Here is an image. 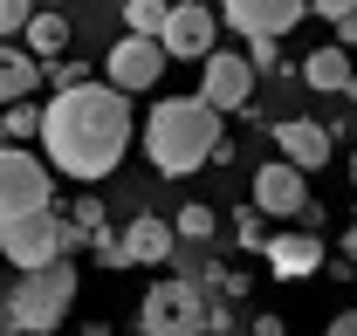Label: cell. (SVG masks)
<instances>
[{"instance_id": "1", "label": "cell", "mask_w": 357, "mask_h": 336, "mask_svg": "<svg viewBox=\"0 0 357 336\" xmlns=\"http://www.w3.org/2000/svg\"><path fill=\"white\" fill-rule=\"evenodd\" d=\"M131 89L117 83H83V89H62L42 103V158L62 178L76 185H96L124 165L131 151Z\"/></svg>"}, {"instance_id": "2", "label": "cell", "mask_w": 357, "mask_h": 336, "mask_svg": "<svg viewBox=\"0 0 357 336\" xmlns=\"http://www.w3.org/2000/svg\"><path fill=\"white\" fill-rule=\"evenodd\" d=\"M220 117L199 89L192 96H165L151 117H144V158L158 165V178H185L206 158H220Z\"/></svg>"}, {"instance_id": "3", "label": "cell", "mask_w": 357, "mask_h": 336, "mask_svg": "<svg viewBox=\"0 0 357 336\" xmlns=\"http://www.w3.org/2000/svg\"><path fill=\"white\" fill-rule=\"evenodd\" d=\"M69 302H76V261H48V268H28V275L14 282V295H7V330L48 336V330H62Z\"/></svg>"}, {"instance_id": "4", "label": "cell", "mask_w": 357, "mask_h": 336, "mask_svg": "<svg viewBox=\"0 0 357 336\" xmlns=\"http://www.w3.org/2000/svg\"><path fill=\"white\" fill-rule=\"evenodd\" d=\"M137 330H144V336H220V330H213V309H206V295L192 289L185 275L151 282L144 309H137Z\"/></svg>"}, {"instance_id": "5", "label": "cell", "mask_w": 357, "mask_h": 336, "mask_svg": "<svg viewBox=\"0 0 357 336\" xmlns=\"http://www.w3.org/2000/svg\"><path fill=\"white\" fill-rule=\"evenodd\" d=\"M48 206H55V165L28 144H7L0 151V220L48 213Z\"/></svg>"}, {"instance_id": "6", "label": "cell", "mask_w": 357, "mask_h": 336, "mask_svg": "<svg viewBox=\"0 0 357 336\" xmlns=\"http://www.w3.org/2000/svg\"><path fill=\"white\" fill-rule=\"evenodd\" d=\"M0 254L14 261V275L48 268V261H69V220L48 213H21V220H0Z\"/></svg>"}, {"instance_id": "7", "label": "cell", "mask_w": 357, "mask_h": 336, "mask_svg": "<svg viewBox=\"0 0 357 336\" xmlns=\"http://www.w3.org/2000/svg\"><path fill=\"white\" fill-rule=\"evenodd\" d=\"M255 62H248V48H213L206 62H199V96L213 103V110H248V96H255Z\"/></svg>"}, {"instance_id": "8", "label": "cell", "mask_w": 357, "mask_h": 336, "mask_svg": "<svg viewBox=\"0 0 357 336\" xmlns=\"http://www.w3.org/2000/svg\"><path fill=\"white\" fill-rule=\"evenodd\" d=\"M220 21L241 42H261V35H289L296 21H310V0H220Z\"/></svg>"}, {"instance_id": "9", "label": "cell", "mask_w": 357, "mask_h": 336, "mask_svg": "<svg viewBox=\"0 0 357 336\" xmlns=\"http://www.w3.org/2000/svg\"><path fill=\"white\" fill-rule=\"evenodd\" d=\"M165 62H172V55H165L158 35H124V42L103 55V83H117V89L137 96V89H151L158 76H165Z\"/></svg>"}, {"instance_id": "10", "label": "cell", "mask_w": 357, "mask_h": 336, "mask_svg": "<svg viewBox=\"0 0 357 336\" xmlns=\"http://www.w3.org/2000/svg\"><path fill=\"white\" fill-rule=\"evenodd\" d=\"M255 206L268 220H303L310 213V171L275 158V165H255Z\"/></svg>"}, {"instance_id": "11", "label": "cell", "mask_w": 357, "mask_h": 336, "mask_svg": "<svg viewBox=\"0 0 357 336\" xmlns=\"http://www.w3.org/2000/svg\"><path fill=\"white\" fill-rule=\"evenodd\" d=\"M213 7H199V0H172V21H165V55H178V62H206L213 55Z\"/></svg>"}, {"instance_id": "12", "label": "cell", "mask_w": 357, "mask_h": 336, "mask_svg": "<svg viewBox=\"0 0 357 336\" xmlns=\"http://www.w3.org/2000/svg\"><path fill=\"white\" fill-rule=\"evenodd\" d=\"M261 254H268V268H275V282H310L316 268L330 261L323 234H310V227H303V234H268Z\"/></svg>"}, {"instance_id": "13", "label": "cell", "mask_w": 357, "mask_h": 336, "mask_svg": "<svg viewBox=\"0 0 357 336\" xmlns=\"http://www.w3.org/2000/svg\"><path fill=\"white\" fill-rule=\"evenodd\" d=\"M275 151H282L289 165H303V171H323L330 165V124H316V117H282V124H275Z\"/></svg>"}, {"instance_id": "14", "label": "cell", "mask_w": 357, "mask_h": 336, "mask_svg": "<svg viewBox=\"0 0 357 336\" xmlns=\"http://www.w3.org/2000/svg\"><path fill=\"white\" fill-rule=\"evenodd\" d=\"M42 83H48V62L35 55V48H14V42H7V55H0V96H7V103H28Z\"/></svg>"}, {"instance_id": "15", "label": "cell", "mask_w": 357, "mask_h": 336, "mask_svg": "<svg viewBox=\"0 0 357 336\" xmlns=\"http://www.w3.org/2000/svg\"><path fill=\"white\" fill-rule=\"evenodd\" d=\"M351 55H344V42H330V48H310V55H303V83L310 89H323V96H344V89H351Z\"/></svg>"}, {"instance_id": "16", "label": "cell", "mask_w": 357, "mask_h": 336, "mask_svg": "<svg viewBox=\"0 0 357 336\" xmlns=\"http://www.w3.org/2000/svg\"><path fill=\"white\" fill-rule=\"evenodd\" d=\"M124 247H131V261H165L172 254V220H158V213H137L131 227H124Z\"/></svg>"}, {"instance_id": "17", "label": "cell", "mask_w": 357, "mask_h": 336, "mask_svg": "<svg viewBox=\"0 0 357 336\" xmlns=\"http://www.w3.org/2000/svg\"><path fill=\"white\" fill-rule=\"evenodd\" d=\"M21 48H35V55H62V48H69V21H62V14H55V7H42V14H35V21H28V35H21Z\"/></svg>"}, {"instance_id": "18", "label": "cell", "mask_w": 357, "mask_h": 336, "mask_svg": "<svg viewBox=\"0 0 357 336\" xmlns=\"http://www.w3.org/2000/svg\"><path fill=\"white\" fill-rule=\"evenodd\" d=\"M172 0H124V35H165Z\"/></svg>"}, {"instance_id": "19", "label": "cell", "mask_w": 357, "mask_h": 336, "mask_svg": "<svg viewBox=\"0 0 357 336\" xmlns=\"http://www.w3.org/2000/svg\"><path fill=\"white\" fill-rule=\"evenodd\" d=\"M213 227H220V213H213V206H199V199L178 206V240H213Z\"/></svg>"}, {"instance_id": "20", "label": "cell", "mask_w": 357, "mask_h": 336, "mask_svg": "<svg viewBox=\"0 0 357 336\" xmlns=\"http://www.w3.org/2000/svg\"><path fill=\"white\" fill-rule=\"evenodd\" d=\"M0 130H7V144L42 137V110H35V103H7V110H0Z\"/></svg>"}, {"instance_id": "21", "label": "cell", "mask_w": 357, "mask_h": 336, "mask_svg": "<svg viewBox=\"0 0 357 336\" xmlns=\"http://www.w3.org/2000/svg\"><path fill=\"white\" fill-rule=\"evenodd\" d=\"M83 83H96L89 62H76V55H69V62H48V89H55V96H62V89H83Z\"/></svg>"}, {"instance_id": "22", "label": "cell", "mask_w": 357, "mask_h": 336, "mask_svg": "<svg viewBox=\"0 0 357 336\" xmlns=\"http://www.w3.org/2000/svg\"><path fill=\"white\" fill-rule=\"evenodd\" d=\"M35 14H42L35 0H0V35H7V42H14V35H28V21H35Z\"/></svg>"}, {"instance_id": "23", "label": "cell", "mask_w": 357, "mask_h": 336, "mask_svg": "<svg viewBox=\"0 0 357 336\" xmlns=\"http://www.w3.org/2000/svg\"><path fill=\"white\" fill-rule=\"evenodd\" d=\"M268 213L261 206H241L234 213V234H241V247H268V227H261Z\"/></svg>"}, {"instance_id": "24", "label": "cell", "mask_w": 357, "mask_h": 336, "mask_svg": "<svg viewBox=\"0 0 357 336\" xmlns=\"http://www.w3.org/2000/svg\"><path fill=\"white\" fill-rule=\"evenodd\" d=\"M248 62H255L261 76H275V69H289V62H282V42H275V35H261V42H248Z\"/></svg>"}, {"instance_id": "25", "label": "cell", "mask_w": 357, "mask_h": 336, "mask_svg": "<svg viewBox=\"0 0 357 336\" xmlns=\"http://www.w3.org/2000/svg\"><path fill=\"white\" fill-rule=\"evenodd\" d=\"M96 261H103V268H131V247H124V234H110V227H103V234H96Z\"/></svg>"}, {"instance_id": "26", "label": "cell", "mask_w": 357, "mask_h": 336, "mask_svg": "<svg viewBox=\"0 0 357 336\" xmlns=\"http://www.w3.org/2000/svg\"><path fill=\"white\" fill-rule=\"evenodd\" d=\"M69 220H76V227H89V234H103V227H110V220H103V199H96V192H83V199L69 206Z\"/></svg>"}, {"instance_id": "27", "label": "cell", "mask_w": 357, "mask_h": 336, "mask_svg": "<svg viewBox=\"0 0 357 336\" xmlns=\"http://www.w3.org/2000/svg\"><path fill=\"white\" fill-rule=\"evenodd\" d=\"M213 275V295H248V275H234V268H206Z\"/></svg>"}, {"instance_id": "28", "label": "cell", "mask_w": 357, "mask_h": 336, "mask_svg": "<svg viewBox=\"0 0 357 336\" xmlns=\"http://www.w3.org/2000/svg\"><path fill=\"white\" fill-rule=\"evenodd\" d=\"M357 0H310V14H323V21H344Z\"/></svg>"}, {"instance_id": "29", "label": "cell", "mask_w": 357, "mask_h": 336, "mask_svg": "<svg viewBox=\"0 0 357 336\" xmlns=\"http://www.w3.org/2000/svg\"><path fill=\"white\" fill-rule=\"evenodd\" d=\"M330 28H337V42H344V48H357V7L344 14V21H330Z\"/></svg>"}, {"instance_id": "30", "label": "cell", "mask_w": 357, "mask_h": 336, "mask_svg": "<svg viewBox=\"0 0 357 336\" xmlns=\"http://www.w3.org/2000/svg\"><path fill=\"white\" fill-rule=\"evenodd\" d=\"M323 336H357V309H344V316H330V330Z\"/></svg>"}, {"instance_id": "31", "label": "cell", "mask_w": 357, "mask_h": 336, "mask_svg": "<svg viewBox=\"0 0 357 336\" xmlns=\"http://www.w3.org/2000/svg\"><path fill=\"white\" fill-rule=\"evenodd\" d=\"M255 336H282V316H255Z\"/></svg>"}, {"instance_id": "32", "label": "cell", "mask_w": 357, "mask_h": 336, "mask_svg": "<svg viewBox=\"0 0 357 336\" xmlns=\"http://www.w3.org/2000/svg\"><path fill=\"white\" fill-rule=\"evenodd\" d=\"M344 261H351V268H357V220H351V227H344Z\"/></svg>"}, {"instance_id": "33", "label": "cell", "mask_w": 357, "mask_h": 336, "mask_svg": "<svg viewBox=\"0 0 357 336\" xmlns=\"http://www.w3.org/2000/svg\"><path fill=\"white\" fill-rule=\"evenodd\" d=\"M83 336H117V330H110V323H89V330Z\"/></svg>"}, {"instance_id": "34", "label": "cell", "mask_w": 357, "mask_h": 336, "mask_svg": "<svg viewBox=\"0 0 357 336\" xmlns=\"http://www.w3.org/2000/svg\"><path fill=\"white\" fill-rule=\"evenodd\" d=\"M344 96H351V103H357V76H351V89H344Z\"/></svg>"}, {"instance_id": "35", "label": "cell", "mask_w": 357, "mask_h": 336, "mask_svg": "<svg viewBox=\"0 0 357 336\" xmlns=\"http://www.w3.org/2000/svg\"><path fill=\"white\" fill-rule=\"evenodd\" d=\"M351 185H357V151H351Z\"/></svg>"}, {"instance_id": "36", "label": "cell", "mask_w": 357, "mask_h": 336, "mask_svg": "<svg viewBox=\"0 0 357 336\" xmlns=\"http://www.w3.org/2000/svg\"><path fill=\"white\" fill-rule=\"evenodd\" d=\"M351 220H357V213H351Z\"/></svg>"}]
</instances>
